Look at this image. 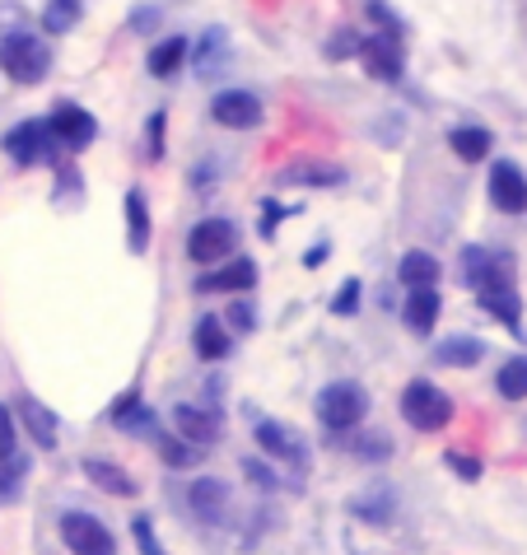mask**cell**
I'll return each mask as SVG.
<instances>
[{
	"mask_svg": "<svg viewBox=\"0 0 527 555\" xmlns=\"http://www.w3.org/2000/svg\"><path fill=\"white\" fill-rule=\"evenodd\" d=\"M127 248L141 257L150 253V206H145V196L141 192H127Z\"/></svg>",
	"mask_w": 527,
	"mask_h": 555,
	"instance_id": "cell-29",
	"label": "cell"
},
{
	"mask_svg": "<svg viewBox=\"0 0 527 555\" xmlns=\"http://www.w3.org/2000/svg\"><path fill=\"white\" fill-rule=\"evenodd\" d=\"M494 388H500L504 402H527V354H514V360L494 374Z\"/></svg>",
	"mask_w": 527,
	"mask_h": 555,
	"instance_id": "cell-30",
	"label": "cell"
},
{
	"mask_svg": "<svg viewBox=\"0 0 527 555\" xmlns=\"http://www.w3.org/2000/svg\"><path fill=\"white\" fill-rule=\"evenodd\" d=\"M397 275H401V285L407 289H425V285H439V275H444V267L434 261L429 253H421V248H411L407 257H401V267H397Z\"/></svg>",
	"mask_w": 527,
	"mask_h": 555,
	"instance_id": "cell-28",
	"label": "cell"
},
{
	"mask_svg": "<svg viewBox=\"0 0 527 555\" xmlns=\"http://www.w3.org/2000/svg\"><path fill=\"white\" fill-rule=\"evenodd\" d=\"M401 415H407V425L421 429V435H439V429L453 421V397L439 392L425 378H415L401 388Z\"/></svg>",
	"mask_w": 527,
	"mask_h": 555,
	"instance_id": "cell-3",
	"label": "cell"
},
{
	"mask_svg": "<svg viewBox=\"0 0 527 555\" xmlns=\"http://www.w3.org/2000/svg\"><path fill=\"white\" fill-rule=\"evenodd\" d=\"M188 508L206 522V528H220V522L229 518V486L220 481V476H201V481L188 486Z\"/></svg>",
	"mask_w": 527,
	"mask_h": 555,
	"instance_id": "cell-14",
	"label": "cell"
},
{
	"mask_svg": "<svg viewBox=\"0 0 527 555\" xmlns=\"http://www.w3.org/2000/svg\"><path fill=\"white\" fill-rule=\"evenodd\" d=\"M360 42H364V38H355L350 28H340V34H332V38H327V48H322V56H327V61H346V56H360Z\"/></svg>",
	"mask_w": 527,
	"mask_h": 555,
	"instance_id": "cell-38",
	"label": "cell"
},
{
	"mask_svg": "<svg viewBox=\"0 0 527 555\" xmlns=\"http://www.w3.org/2000/svg\"><path fill=\"white\" fill-rule=\"evenodd\" d=\"M350 449H355V457H360V462H387V457H393V439H387V435H355Z\"/></svg>",
	"mask_w": 527,
	"mask_h": 555,
	"instance_id": "cell-34",
	"label": "cell"
},
{
	"mask_svg": "<svg viewBox=\"0 0 527 555\" xmlns=\"http://www.w3.org/2000/svg\"><path fill=\"white\" fill-rule=\"evenodd\" d=\"M154 24H159V10H154V5H150V10H136V14H131V28H154Z\"/></svg>",
	"mask_w": 527,
	"mask_h": 555,
	"instance_id": "cell-48",
	"label": "cell"
},
{
	"mask_svg": "<svg viewBox=\"0 0 527 555\" xmlns=\"http://www.w3.org/2000/svg\"><path fill=\"white\" fill-rule=\"evenodd\" d=\"M48 127H52V135L61 141V150H66V154L89 150V145H94V135H99L94 113H85L80 103H56L48 113Z\"/></svg>",
	"mask_w": 527,
	"mask_h": 555,
	"instance_id": "cell-7",
	"label": "cell"
},
{
	"mask_svg": "<svg viewBox=\"0 0 527 555\" xmlns=\"http://www.w3.org/2000/svg\"><path fill=\"white\" fill-rule=\"evenodd\" d=\"M61 542H66L75 555H117L113 532H107L94 514H85V508L61 514Z\"/></svg>",
	"mask_w": 527,
	"mask_h": 555,
	"instance_id": "cell-6",
	"label": "cell"
},
{
	"mask_svg": "<svg viewBox=\"0 0 527 555\" xmlns=\"http://www.w3.org/2000/svg\"><path fill=\"white\" fill-rule=\"evenodd\" d=\"M10 453H20L14 449V415L10 406H0V457H10Z\"/></svg>",
	"mask_w": 527,
	"mask_h": 555,
	"instance_id": "cell-44",
	"label": "cell"
},
{
	"mask_svg": "<svg viewBox=\"0 0 527 555\" xmlns=\"http://www.w3.org/2000/svg\"><path fill=\"white\" fill-rule=\"evenodd\" d=\"M360 61H364V70L374 75L378 85H397L401 80V38H393V34H369L364 42H360Z\"/></svg>",
	"mask_w": 527,
	"mask_h": 555,
	"instance_id": "cell-12",
	"label": "cell"
},
{
	"mask_svg": "<svg viewBox=\"0 0 527 555\" xmlns=\"http://www.w3.org/2000/svg\"><path fill=\"white\" fill-rule=\"evenodd\" d=\"M145 159H164V113H154L145 127Z\"/></svg>",
	"mask_w": 527,
	"mask_h": 555,
	"instance_id": "cell-41",
	"label": "cell"
},
{
	"mask_svg": "<svg viewBox=\"0 0 527 555\" xmlns=\"http://www.w3.org/2000/svg\"><path fill=\"white\" fill-rule=\"evenodd\" d=\"M224 56H229V34H224V28H206V34L192 42V66H196L201 80H210V75L220 70Z\"/></svg>",
	"mask_w": 527,
	"mask_h": 555,
	"instance_id": "cell-23",
	"label": "cell"
},
{
	"mask_svg": "<svg viewBox=\"0 0 527 555\" xmlns=\"http://www.w3.org/2000/svg\"><path fill=\"white\" fill-rule=\"evenodd\" d=\"M476 304L486 308L490 318H500L509 332H523V299H518V285H514V281L476 289Z\"/></svg>",
	"mask_w": 527,
	"mask_h": 555,
	"instance_id": "cell-15",
	"label": "cell"
},
{
	"mask_svg": "<svg viewBox=\"0 0 527 555\" xmlns=\"http://www.w3.org/2000/svg\"><path fill=\"white\" fill-rule=\"evenodd\" d=\"M253 439H257V449L267 453V457L290 462L294 472L308 467V443L294 435V429H285L281 421H257V425H253Z\"/></svg>",
	"mask_w": 527,
	"mask_h": 555,
	"instance_id": "cell-10",
	"label": "cell"
},
{
	"mask_svg": "<svg viewBox=\"0 0 527 555\" xmlns=\"http://www.w3.org/2000/svg\"><path fill=\"white\" fill-rule=\"evenodd\" d=\"M360 295H364V285L350 275V281L332 295V313H336V318H355V313H360Z\"/></svg>",
	"mask_w": 527,
	"mask_h": 555,
	"instance_id": "cell-35",
	"label": "cell"
},
{
	"mask_svg": "<svg viewBox=\"0 0 527 555\" xmlns=\"http://www.w3.org/2000/svg\"><path fill=\"white\" fill-rule=\"evenodd\" d=\"M257 285V261L229 257L220 267H206L196 275V295H247Z\"/></svg>",
	"mask_w": 527,
	"mask_h": 555,
	"instance_id": "cell-9",
	"label": "cell"
},
{
	"mask_svg": "<svg viewBox=\"0 0 527 555\" xmlns=\"http://www.w3.org/2000/svg\"><path fill=\"white\" fill-rule=\"evenodd\" d=\"M444 462H448V467H453V472L462 476V481H480V462H476V457L448 449V453H444Z\"/></svg>",
	"mask_w": 527,
	"mask_h": 555,
	"instance_id": "cell-43",
	"label": "cell"
},
{
	"mask_svg": "<svg viewBox=\"0 0 527 555\" xmlns=\"http://www.w3.org/2000/svg\"><path fill=\"white\" fill-rule=\"evenodd\" d=\"M285 215H294V206L261 202V224H257V234H261V238H275V220H285Z\"/></svg>",
	"mask_w": 527,
	"mask_h": 555,
	"instance_id": "cell-42",
	"label": "cell"
},
{
	"mask_svg": "<svg viewBox=\"0 0 527 555\" xmlns=\"http://www.w3.org/2000/svg\"><path fill=\"white\" fill-rule=\"evenodd\" d=\"M322 261H327V243H313V248L304 253V267H308V271H318Z\"/></svg>",
	"mask_w": 527,
	"mask_h": 555,
	"instance_id": "cell-47",
	"label": "cell"
},
{
	"mask_svg": "<svg viewBox=\"0 0 527 555\" xmlns=\"http://www.w3.org/2000/svg\"><path fill=\"white\" fill-rule=\"evenodd\" d=\"M243 476H247V481H253V486L261 490V495H271V490H281V476H275V472H271L261 457H247V462H243Z\"/></svg>",
	"mask_w": 527,
	"mask_h": 555,
	"instance_id": "cell-37",
	"label": "cell"
},
{
	"mask_svg": "<svg viewBox=\"0 0 527 555\" xmlns=\"http://www.w3.org/2000/svg\"><path fill=\"white\" fill-rule=\"evenodd\" d=\"M486 360V346L476 336H448V341L434 346V364H448V369H476Z\"/></svg>",
	"mask_w": 527,
	"mask_h": 555,
	"instance_id": "cell-25",
	"label": "cell"
},
{
	"mask_svg": "<svg viewBox=\"0 0 527 555\" xmlns=\"http://www.w3.org/2000/svg\"><path fill=\"white\" fill-rule=\"evenodd\" d=\"M85 5L80 0H48V10H42V34H70L75 24H80Z\"/></svg>",
	"mask_w": 527,
	"mask_h": 555,
	"instance_id": "cell-31",
	"label": "cell"
},
{
	"mask_svg": "<svg viewBox=\"0 0 527 555\" xmlns=\"http://www.w3.org/2000/svg\"><path fill=\"white\" fill-rule=\"evenodd\" d=\"M369 415V392L360 388V383H327V388L318 392V421L322 429L336 439V435H350L355 425H360Z\"/></svg>",
	"mask_w": 527,
	"mask_h": 555,
	"instance_id": "cell-2",
	"label": "cell"
},
{
	"mask_svg": "<svg viewBox=\"0 0 527 555\" xmlns=\"http://www.w3.org/2000/svg\"><path fill=\"white\" fill-rule=\"evenodd\" d=\"M0 66L14 85H42L52 70V48L38 34H5L0 38Z\"/></svg>",
	"mask_w": 527,
	"mask_h": 555,
	"instance_id": "cell-1",
	"label": "cell"
},
{
	"mask_svg": "<svg viewBox=\"0 0 527 555\" xmlns=\"http://www.w3.org/2000/svg\"><path fill=\"white\" fill-rule=\"evenodd\" d=\"M20 421H24V429L34 435V443H38L42 453H52V449H56V415L42 406V402L24 397V402H20Z\"/></svg>",
	"mask_w": 527,
	"mask_h": 555,
	"instance_id": "cell-26",
	"label": "cell"
},
{
	"mask_svg": "<svg viewBox=\"0 0 527 555\" xmlns=\"http://www.w3.org/2000/svg\"><path fill=\"white\" fill-rule=\"evenodd\" d=\"M350 508H355L360 518H369V522H393V518H397V495H393V490H378V495L355 500Z\"/></svg>",
	"mask_w": 527,
	"mask_h": 555,
	"instance_id": "cell-33",
	"label": "cell"
},
{
	"mask_svg": "<svg viewBox=\"0 0 527 555\" xmlns=\"http://www.w3.org/2000/svg\"><path fill=\"white\" fill-rule=\"evenodd\" d=\"M490 145H494V135L486 127H453L448 131V150H453L462 164H480L490 154Z\"/></svg>",
	"mask_w": 527,
	"mask_h": 555,
	"instance_id": "cell-27",
	"label": "cell"
},
{
	"mask_svg": "<svg viewBox=\"0 0 527 555\" xmlns=\"http://www.w3.org/2000/svg\"><path fill=\"white\" fill-rule=\"evenodd\" d=\"M224 322H229V332H239V336H247L257 327V308H253V299H234L224 308Z\"/></svg>",
	"mask_w": 527,
	"mask_h": 555,
	"instance_id": "cell-36",
	"label": "cell"
},
{
	"mask_svg": "<svg viewBox=\"0 0 527 555\" xmlns=\"http://www.w3.org/2000/svg\"><path fill=\"white\" fill-rule=\"evenodd\" d=\"M275 182H281V188H340V182H346V168L322 164V159H299V164H290Z\"/></svg>",
	"mask_w": 527,
	"mask_h": 555,
	"instance_id": "cell-18",
	"label": "cell"
},
{
	"mask_svg": "<svg viewBox=\"0 0 527 555\" xmlns=\"http://www.w3.org/2000/svg\"><path fill=\"white\" fill-rule=\"evenodd\" d=\"M150 443H154V453L164 457V467H173V472L201 467V457H206V449H196V443H188L182 435H168V429H154Z\"/></svg>",
	"mask_w": 527,
	"mask_h": 555,
	"instance_id": "cell-22",
	"label": "cell"
},
{
	"mask_svg": "<svg viewBox=\"0 0 527 555\" xmlns=\"http://www.w3.org/2000/svg\"><path fill=\"white\" fill-rule=\"evenodd\" d=\"M462 281L472 289H486V285H504L514 281V253H494V248H462Z\"/></svg>",
	"mask_w": 527,
	"mask_h": 555,
	"instance_id": "cell-8",
	"label": "cell"
},
{
	"mask_svg": "<svg viewBox=\"0 0 527 555\" xmlns=\"http://www.w3.org/2000/svg\"><path fill=\"white\" fill-rule=\"evenodd\" d=\"M364 10H369V20L378 24V34H393V38H401V34H407V28H401V20H397V14L387 10V0H369Z\"/></svg>",
	"mask_w": 527,
	"mask_h": 555,
	"instance_id": "cell-40",
	"label": "cell"
},
{
	"mask_svg": "<svg viewBox=\"0 0 527 555\" xmlns=\"http://www.w3.org/2000/svg\"><path fill=\"white\" fill-rule=\"evenodd\" d=\"M85 476H89V486H99L103 495H117V500H131L136 490H141L127 467H117V462H103V457H89L85 462Z\"/></svg>",
	"mask_w": 527,
	"mask_h": 555,
	"instance_id": "cell-20",
	"label": "cell"
},
{
	"mask_svg": "<svg viewBox=\"0 0 527 555\" xmlns=\"http://www.w3.org/2000/svg\"><path fill=\"white\" fill-rule=\"evenodd\" d=\"M192 346H196V354L206 364H220L229 350H234V341H229V322L224 318H215V313H206L196 322V336H192Z\"/></svg>",
	"mask_w": 527,
	"mask_h": 555,
	"instance_id": "cell-21",
	"label": "cell"
},
{
	"mask_svg": "<svg viewBox=\"0 0 527 555\" xmlns=\"http://www.w3.org/2000/svg\"><path fill=\"white\" fill-rule=\"evenodd\" d=\"M107 425H117V429H127V435H154L159 429V421H154V411L141 402V392H127V397H117L113 406H107Z\"/></svg>",
	"mask_w": 527,
	"mask_h": 555,
	"instance_id": "cell-17",
	"label": "cell"
},
{
	"mask_svg": "<svg viewBox=\"0 0 527 555\" xmlns=\"http://www.w3.org/2000/svg\"><path fill=\"white\" fill-rule=\"evenodd\" d=\"M234 248H239V229L234 220H220V215L192 224V234H188V257L196 267H220L224 257H234Z\"/></svg>",
	"mask_w": 527,
	"mask_h": 555,
	"instance_id": "cell-5",
	"label": "cell"
},
{
	"mask_svg": "<svg viewBox=\"0 0 527 555\" xmlns=\"http://www.w3.org/2000/svg\"><path fill=\"white\" fill-rule=\"evenodd\" d=\"M490 206L500 215H527V173L518 164L500 159L490 168Z\"/></svg>",
	"mask_w": 527,
	"mask_h": 555,
	"instance_id": "cell-11",
	"label": "cell"
},
{
	"mask_svg": "<svg viewBox=\"0 0 527 555\" xmlns=\"http://www.w3.org/2000/svg\"><path fill=\"white\" fill-rule=\"evenodd\" d=\"M210 182H215V168H210V164H201L196 173H192V188H196V196H210V192H215Z\"/></svg>",
	"mask_w": 527,
	"mask_h": 555,
	"instance_id": "cell-45",
	"label": "cell"
},
{
	"mask_svg": "<svg viewBox=\"0 0 527 555\" xmlns=\"http://www.w3.org/2000/svg\"><path fill=\"white\" fill-rule=\"evenodd\" d=\"M439 308H444V299H439V289H434V285H425V289H407L401 318H407V327H411L415 336H429V332H434V322H439Z\"/></svg>",
	"mask_w": 527,
	"mask_h": 555,
	"instance_id": "cell-19",
	"label": "cell"
},
{
	"mask_svg": "<svg viewBox=\"0 0 527 555\" xmlns=\"http://www.w3.org/2000/svg\"><path fill=\"white\" fill-rule=\"evenodd\" d=\"M182 61H192V42L188 38H164L159 48H150V75L154 80H173V75L182 70Z\"/></svg>",
	"mask_w": 527,
	"mask_h": 555,
	"instance_id": "cell-24",
	"label": "cell"
},
{
	"mask_svg": "<svg viewBox=\"0 0 527 555\" xmlns=\"http://www.w3.org/2000/svg\"><path fill=\"white\" fill-rule=\"evenodd\" d=\"M24 476H28V457H24V453L0 457V504H14V500H20Z\"/></svg>",
	"mask_w": 527,
	"mask_h": 555,
	"instance_id": "cell-32",
	"label": "cell"
},
{
	"mask_svg": "<svg viewBox=\"0 0 527 555\" xmlns=\"http://www.w3.org/2000/svg\"><path fill=\"white\" fill-rule=\"evenodd\" d=\"M5 154L20 168H38V164H61L66 150H61L48 121H20V127L5 131Z\"/></svg>",
	"mask_w": 527,
	"mask_h": 555,
	"instance_id": "cell-4",
	"label": "cell"
},
{
	"mask_svg": "<svg viewBox=\"0 0 527 555\" xmlns=\"http://www.w3.org/2000/svg\"><path fill=\"white\" fill-rule=\"evenodd\" d=\"M131 532H136V546H141V555H164L159 537H154V522H150V514H136V518H131Z\"/></svg>",
	"mask_w": 527,
	"mask_h": 555,
	"instance_id": "cell-39",
	"label": "cell"
},
{
	"mask_svg": "<svg viewBox=\"0 0 527 555\" xmlns=\"http://www.w3.org/2000/svg\"><path fill=\"white\" fill-rule=\"evenodd\" d=\"M56 178H61V192H80V173H75L70 164H61V168H56Z\"/></svg>",
	"mask_w": 527,
	"mask_h": 555,
	"instance_id": "cell-46",
	"label": "cell"
},
{
	"mask_svg": "<svg viewBox=\"0 0 527 555\" xmlns=\"http://www.w3.org/2000/svg\"><path fill=\"white\" fill-rule=\"evenodd\" d=\"M210 117L229 131H253L261 127V99L247 94V89H224V94H215Z\"/></svg>",
	"mask_w": 527,
	"mask_h": 555,
	"instance_id": "cell-13",
	"label": "cell"
},
{
	"mask_svg": "<svg viewBox=\"0 0 527 555\" xmlns=\"http://www.w3.org/2000/svg\"><path fill=\"white\" fill-rule=\"evenodd\" d=\"M173 435H182L188 443H196V449H210L215 439H220V421H215V411L206 406H173Z\"/></svg>",
	"mask_w": 527,
	"mask_h": 555,
	"instance_id": "cell-16",
	"label": "cell"
}]
</instances>
